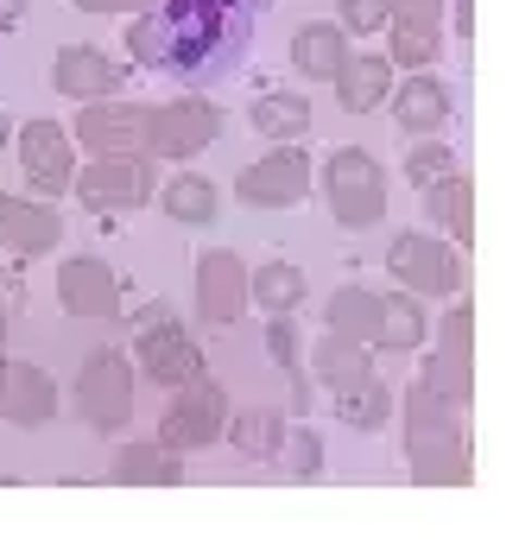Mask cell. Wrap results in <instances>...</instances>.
I'll list each match as a JSON object with an SVG mask.
<instances>
[{"mask_svg":"<svg viewBox=\"0 0 519 557\" xmlns=\"http://www.w3.org/2000/svg\"><path fill=\"white\" fill-rule=\"evenodd\" d=\"M254 13H260V0H152L127 20V51L152 76L209 89L247 64Z\"/></svg>","mask_w":519,"mask_h":557,"instance_id":"obj_1","label":"cell"},{"mask_svg":"<svg viewBox=\"0 0 519 557\" xmlns=\"http://www.w3.org/2000/svg\"><path fill=\"white\" fill-rule=\"evenodd\" d=\"M406 450H412V475H418V482H462V475H469V444H462V424H456L450 399H437L424 381H418V393H412Z\"/></svg>","mask_w":519,"mask_h":557,"instance_id":"obj_2","label":"cell"},{"mask_svg":"<svg viewBox=\"0 0 519 557\" xmlns=\"http://www.w3.org/2000/svg\"><path fill=\"white\" fill-rule=\"evenodd\" d=\"M323 203L336 228H374L386 215V172L368 146H336L323 159Z\"/></svg>","mask_w":519,"mask_h":557,"instance_id":"obj_3","label":"cell"},{"mask_svg":"<svg viewBox=\"0 0 519 557\" xmlns=\"http://www.w3.org/2000/svg\"><path fill=\"white\" fill-rule=\"evenodd\" d=\"M127 412H134V361L121 348H96L76 374V418L108 437L127 424Z\"/></svg>","mask_w":519,"mask_h":557,"instance_id":"obj_4","label":"cell"},{"mask_svg":"<svg viewBox=\"0 0 519 557\" xmlns=\"http://www.w3.org/2000/svg\"><path fill=\"white\" fill-rule=\"evenodd\" d=\"M228 431V393L215 381H184L172 386V406H165V424H159V444L165 450H203V444H215Z\"/></svg>","mask_w":519,"mask_h":557,"instance_id":"obj_5","label":"cell"},{"mask_svg":"<svg viewBox=\"0 0 519 557\" xmlns=\"http://www.w3.org/2000/svg\"><path fill=\"white\" fill-rule=\"evenodd\" d=\"M70 190L83 197V209H96V215L139 209L146 197H152V159H146V152H108V159H89L83 177H70Z\"/></svg>","mask_w":519,"mask_h":557,"instance_id":"obj_6","label":"cell"},{"mask_svg":"<svg viewBox=\"0 0 519 557\" xmlns=\"http://www.w3.org/2000/svg\"><path fill=\"white\" fill-rule=\"evenodd\" d=\"M311 190V159L298 152V139H279L267 159H254L242 177H235V197L247 209H292Z\"/></svg>","mask_w":519,"mask_h":557,"instance_id":"obj_7","label":"cell"},{"mask_svg":"<svg viewBox=\"0 0 519 557\" xmlns=\"http://www.w3.org/2000/svg\"><path fill=\"white\" fill-rule=\"evenodd\" d=\"M215 134H222V114H215L203 96L159 102L152 121H146V159H197Z\"/></svg>","mask_w":519,"mask_h":557,"instance_id":"obj_8","label":"cell"},{"mask_svg":"<svg viewBox=\"0 0 519 557\" xmlns=\"http://www.w3.org/2000/svg\"><path fill=\"white\" fill-rule=\"evenodd\" d=\"M20 172H26V184H33L45 203L64 197L70 177H76V139H70V127H58V121L20 127Z\"/></svg>","mask_w":519,"mask_h":557,"instance_id":"obj_9","label":"cell"},{"mask_svg":"<svg viewBox=\"0 0 519 557\" xmlns=\"http://www.w3.org/2000/svg\"><path fill=\"white\" fill-rule=\"evenodd\" d=\"M134 361H139V374H146V381H159V386H184V381H197V374H203V348H197V336H190L184 323H172V317L139 330Z\"/></svg>","mask_w":519,"mask_h":557,"instance_id":"obj_10","label":"cell"},{"mask_svg":"<svg viewBox=\"0 0 519 557\" xmlns=\"http://www.w3.org/2000/svg\"><path fill=\"white\" fill-rule=\"evenodd\" d=\"M146 121H152V108L146 102H83V121H76V134L83 139V152H96V159H108V152H146Z\"/></svg>","mask_w":519,"mask_h":557,"instance_id":"obj_11","label":"cell"},{"mask_svg":"<svg viewBox=\"0 0 519 557\" xmlns=\"http://www.w3.org/2000/svg\"><path fill=\"white\" fill-rule=\"evenodd\" d=\"M64 242V215L45 203V197H13V190H0V253H20V260H33V253H51V247Z\"/></svg>","mask_w":519,"mask_h":557,"instance_id":"obj_12","label":"cell"},{"mask_svg":"<svg viewBox=\"0 0 519 557\" xmlns=\"http://www.w3.org/2000/svg\"><path fill=\"white\" fill-rule=\"evenodd\" d=\"M51 89L70 96V102H108V96L127 89V70L114 58H102L96 45H64L58 64H51Z\"/></svg>","mask_w":519,"mask_h":557,"instance_id":"obj_13","label":"cell"},{"mask_svg":"<svg viewBox=\"0 0 519 557\" xmlns=\"http://www.w3.org/2000/svg\"><path fill=\"white\" fill-rule=\"evenodd\" d=\"M58 305H64L70 317H114L121 311V278H114L108 260L76 253V260L58 267Z\"/></svg>","mask_w":519,"mask_h":557,"instance_id":"obj_14","label":"cell"},{"mask_svg":"<svg viewBox=\"0 0 519 557\" xmlns=\"http://www.w3.org/2000/svg\"><path fill=\"white\" fill-rule=\"evenodd\" d=\"M393 273L406 278L412 292H431L437 298V292H456L462 285V260L437 235H399L393 242Z\"/></svg>","mask_w":519,"mask_h":557,"instance_id":"obj_15","label":"cell"},{"mask_svg":"<svg viewBox=\"0 0 519 557\" xmlns=\"http://www.w3.org/2000/svg\"><path fill=\"white\" fill-rule=\"evenodd\" d=\"M247 305V273L228 247H209L197 260V317L203 323H235Z\"/></svg>","mask_w":519,"mask_h":557,"instance_id":"obj_16","label":"cell"},{"mask_svg":"<svg viewBox=\"0 0 519 557\" xmlns=\"http://www.w3.org/2000/svg\"><path fill=\"white\" fill-rule=\"evenodd\" d=\"M0 418H13L20 431H38L58 418V381L38 361H7V386H0Z\"/></svg>","mask_w":519,"mask_h":557,"instance_id":"obj_17","label":"cell"},{"mask_svg":"<svg viewBox=\"0 0 519 557\" xmlns=\"http://www.w3.org/2000/svg\"><path fill=\"white\" fill-rule=\"evenodd\" d=\"M456 114V89L444 83V76H406L399 89H393V121L406 127V134H437L444 121Z\"/></svg>","mask_w":519,"mask_h":557,"instance_id":"obj_18","label":"cell"},{"mask_svg":"<svg viewBox=\"0 0 519 557\" xmlns=\"http://www.w3.org/2000/svg\"><path fill=\"white\" fill-rule=\"evenodd\" d=\"M330 83H336V96H343L348 114H374L386 102V89H393V58H381V51H348L343 70Z\"/></svg>","mask_w":519,"mask_h":557,"instance_id":"obj_19","label":"cell"},{"mask_svg":"<svg viewBox=\"0 0 519 557\" xmlns=\"http://www.w3.org/2000/svg\"><path fill=\"white\" fill-rule=\"evenodd\" d=\"M343 58H348V33L336 20H311V26H298V38H292V64L305 70V76H317V83H330L343 70Z\"/></svg>","mask_w":519,"mask_h":557,"instance_id":"obj_20","label":"cell"},{"mask_svg":"<svg viewBox=\"0 0 519 557\" xmlns=\"http://www.w3.org/2000/svg\"><path fill=\"white\" fill-rule=\"evenodd\" d=\"M159 209H165L172 222H184V228H209V222L222 215V190H215L203 172H177L172 184L159 190Z\"/></svg>","mask_w":519,"mask_h":557,"instance_id":"obj_21","label":"cell"},{"mask_svg":"<svg viewBox=\"0 0 519 557\" xmlns=\"http://www.w3.org/2000/svg\"><path fill=\"white\" fill-rule=\"evenodd\" d=\"M374 348H393V355H406V348H418L424 343V311H418L412 298H381L374 305V336H368Z\"/></svg>","mask_w":519,"mask_h":557,"instance_id":"obj_22","label":"cell"},{"mask_svg":"<svg viewBox=\"0 0 519 557\" xmlns=\"http://www.w3.org/2000/svg\"><path fill=\"white\" fill-rule=\"evenodd\" d=\"M317 374H323V386H355L374 374V361H368V348L355 343V336H343V330H330L323 343H317Z\"/></svg>","mask_w":519,"mask_h":557,"instance_id":"obj_23","label":"cell"},{"mask_svg":"<svg viewBox=\"0 0 519 557\" xmlns=\"http://www.w3.org/2000/svg\"><path fill=\"white\" fill-rule=\"evenodd\" d=\"M114 482H139V487H172L177 482V462L165 444H121L114 450Z\"/></svg>","mask_w":519,"mask_h":557,"instance_id":"obj_24","label":"cell"},{"mask_svg":"<svg viewBox=\"0 0 519 557\" xmlns=\"http://www.w3.org/2000/svg\"><path fill=\"white\" fill-rule=\"evenodd\" d=\"M336 412H343V424H355V431H381L386 418H393V386L381 381V374H368V381H355L336 393Z\"/></svg>","mask_w":519,"mask_h":557,"instance_id":"obj_25","label":"cell"},{"mask_svg":"<svg viewBox=\"0 0 519 557\" xmlns=\"http://www.w3.org/2000/svg\"><path fill=\"white\" fill-rule=\"evenodd\" d=\"M247 121L273 139V146H279V139H305V134H311V102H305V96H260Z\"/></svg>","mask_w":519,"mask_h":557,"instance_id":"obj_26","label":"cell"},{"mask_svg":"<svg viewBox=\"0 0 519 557\" xmlns=\"http://www.w3.org/2000/svg\"><path fill=\"white\" fill-rule=\"evenodd\" d=\"M254 298H260V311H298L305 305V267H292V260H267L260 273H254V285H247Z\"/></svg>","mask_w":519,"mask_h":557,"instance_id":"obj_27","label":"cell"},{"mask_svg":"<svg viewBox=\"0 0 519 557\" xmlns=\"http://www.w3.org/2000/svg\"><path fill=\"white\" fill-rule=\"evenodd\" d=\"M279 444H285V418L279 412H235V456L247 462H279Z\"/></svg>","mask_w":519,"mask_h":557,"instance_id":"obj_28","label":"cell"},{"mask_svg":"<svg viewBox=\"0 0 519 557\" xmlns=\"http://www.w3.org/2000/svg\"><path fill=\"white\" fill-rule=\"evenodd\" d=\"M424 209L450 222L456 242H469V177H462V172L437 177V184H424Z\"/></svg>","mask_w":519,"mask_h":557,"instance_id":"obj_29","label":"cell"},{"mask_svg":"<svg viewBox=\"0 0 519 557\" xmlns=\"http://www.w3.org/2000/svg\"><path fill=\"white\" fill-rule=\"evenodd\" d=\"M374 305H381V292H361V285H348L330 298V330H343L355 343H368L374 336Z\"/></svg>","mask_w":519,"mask_h":557,"instance_id":"obj_30","label":"cell"},{"mask_svg":"<svg viewBox=\"0 0 519 557\" xmlns=\"http://www.w3.org/2000/svg\"><path fill=\"white\" fill-rule=\"evenodd\" d=\"M279 456H285V469H292V482H317V475H323V437H317L311 424H298V431H285V444H279Z\"/></svg>","mask_w":519,"mask_h":557,"instance_id":"obj_31","label":"cell"},{"mask_svg":"<svg viewBox=\"0 0 519 557\" xmlns=\"http://www.w3.org/2000/svg\"><path fill=\"white\" fill-rule=\"evenodd\" d=\"M456 172V152L444 146V139H418L412 152H406V177L412 184H437V177Z\"/></svg>","mask_w":519,"mask_h":557,"instance_id":"obj_32","label":"cell"},{"mask_svg":"<svg viewBox=\"0 0 519 557\" xmlns=\"http://www.w3.org/2000/svg\"><path fill=\"white\" fill-rule=\"evenodd\" d=\"M437 58V26H393V64L424 70Z\"/></svg>","mask_w":519,"mask_h":557,"instance_id":"obj_33","label":"cell"},{"mask_svg":"<svg viewBox=\"0 0 519 557\" xmlns=\"http://www.w3.org/2000/svg\"><path fill=\"white\" fill-rule=\"evenodd\" d=\"M386 20H393V0H343V13H336V26L355 38H368V33H381Z\"/></svg>","mask_w":519,"mask_h":557,"instance_id":"obj_34","label":"cell"},{"mask_svg":"<svg viewBox=\"0 0 519 557\" xmlns=\"http://www.w3.org/2000/svg\"><path fill=\"white\" fill-rule=\"evenodd\" d=\"M267 355H273L285 374H298V323H292V311H279L267 323Z\"/></svg>","mask_w":519,"mask_h":557,"instance_id":"obj_35","label":"cell"},{"mask_svg":"<svg viewBox=\"0 0 519 557\" xmlns=\"http://www.w3.org/2000/svg\"><path fill=\"white\" fill-rule=\"evenodd\" d=\"M437 20H444V0H393L386 26H437Z\"/></svg>","mask_w":519,"mask_h":557,"instance_id":"obj_36","label":"cell"},{"mask_svg":"<svg viewBox=\"0 0 519 557\" xmlns=\"http://www.w3.org/2000/svg\"><path fill=\"white\" fill-rule=\"evenodd\" d=\"M26 311V278H20V267L13 260H0V317Z\"/></svg>","mask_w":519,"mask_h":557,"instance_id":"obj_37","label":"cell"},{"mask_svg":"<svg viewBox=\"0 0 519 557\" xmlns=\"http://www.w3.org/2000/svg\"><path fill=\"white\" fill-rule=\"evenodd\" d=\"M83 13H127V7H152V0H76Z\"/></svg>","mask_w":519,"mask_h":557,"instance_id":"obj_38","label":"cell"},{"mask_svg":"<svg viewBox=\"0 0 519 557\" xmlns=\"http://www.w3.org/2000/svg\"><path fill=\"white\" fill-rule=\"evenodd\" d=\"M26 20V0H0V33H13Z\"/></svg>","mask_w":519,"mask_h":557,"instance_id":"obj_39","label":"cell"},{"mask_svg":"<svg viewBox=\"0 0 519 557\" xmlns=\"http://www.w3.org/2000/svg\"><path fill=\"white\" fill-rule=\"evenodd\" d=\"M13 146V121H7V108H0V152Z\"/></svg>","mask_w":519,"mask_h":557,"instance_id":"obj_40","label":"cell"},{"mask_svg":"<svg viewBox=\"0 0 519 557\" xmlns=\"http://www.w3.org/2000/svg\"><path fill=\"white\" fill-rule=\"evenodd\" d=\"M7 323H13V317H0V343H7Z\"/></svg>","mask_w":519,"mask_h":557,"instance_id":"obj_41","label":"cell"},{"mask_svg":"<svg viewBox=\"0 0 519 557\" xmlns=\"http://www.w3.org/2000/svg\"><path fill=\"white\" fill-rule=\"evenodd\" d=\"M0 386H7V355H0Z\"/></svg>","mask_w":519,"mask_h":557,"instance_id":"obj_42","label":"cell"}]
</instances>
